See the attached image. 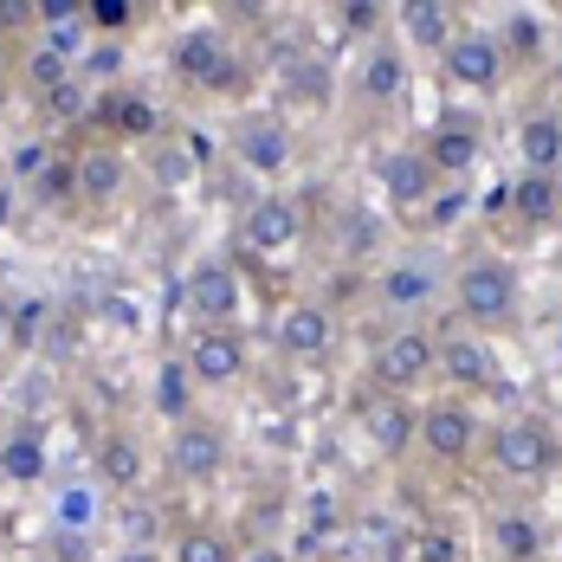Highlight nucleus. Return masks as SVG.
Here are the masks:
<instances>
[{"label": "nucleus", "mask_w": 562, "mask_h": 562, "mask_svg": "<svg viewBox=\"0 0 562 562\" xmlns=\"http://www.w3.org/2000/svg\"><path fill=\"white\" fill-rule=\"evenodd\" d=\"M517 169L562 175V104H530L517 116Z\"/></svg>", "instance_id": "cd10ccee"}, {"label": "nucleus", "mask_w": 562, "mask_h": 562, "mask_svg": "<svg viewBox=\"0 0 562 562\" xmlns=\"http://www.w3.org/2000/svg\"><path fill=\"white\" fill-rule=\"evenodd\" d=\"M440 78H447L452 91H465V98H498V91L510 85V65H505L498 33L465 20V26L452 33V46L440 53Z\"/></svg>", "instance_id": "aec40b11"}, {"label": "nucleus", "mask_w": 562, "mask_h": 562, "mask_svg": "<svg viewBox=\"0 0 562 562\" xmlns=\"http://www.w3.org/2000/svg\"><path fill=\"white\" fill-rule=\"evenodd\" d=\"M91 472H98L104 498H116V505L156 498V447L130 420H98L91 427Z\"/></svg>", "instance_id": "ddd939ff"}, {"label": "nucleus", "mask_w": 562, "mask_h": 562, "mask_svg": "<svg viewBox=\"0 0 562 562\" xmlns=\"http://www.w3.org/2000/svg\"><path fill=\"white\" fill-rule=\"evenodd\" d=\"M407 557L414 562H459L452 524H414V530H407Z\"/></svg>", "instance_id": "2f4dec72"}, {"label": "nucleus", "mask_w": 562, "mask_h": 562, "mask_svg": "<svg viewBox=\"0 0 562 562\" xmlns=\"http://www.w3.org/2000/svg\"><path fill=\"white\" fill-rule=\"evenodd\" d=\"M85 136H98V143H111V149H156L162 136H169V111H162V98L156 91H143V85H104V91H91V111H85Z\"/></svg>", "instance_id": "9d476101"}, {"label": "nucleus", "mask_w": 562, "mask_h": 562, "mask_svg": "<svg viewBox=\"0 0 562 562\" xmlns=\"http://www.w3.org/2000/svg\"><path fill=\"white\" fill-rule=\"evenodd\" d=\"M407 91H414V58H407V46L394 33L369 40L356 53V65L342 71V98H349L356 116H394L407 104Z\"/></svg>", "instance_id": "9b49d317"}, {"label": "nucleus", "mask_w": 562, "mask_h": 562, "mask_svg": "<svg viewBox=\"0 0 562 562\" xmlns=\"http://www.w3.org/2000/svg\"><path fill=\"white\" fill-rule=\"evenodd\" d=\"M7 349H13V304L0 297V356H7Z\"/></svg>", "instance_id": "473e14b6"}, {"label": "nucleus", "mask_w": 562, "mask_h": 562, "mask_svg": "<svg viewBox=\"0 0 562 562\" xmlns=\"http://www.w3.org/2000/svg\"><path fill=\"white\" fill-rule=\"evenodd\" d=\"M362 382L389 394H434V324H382L362 356Z\"/></svg>", "instance_id": "1a4fd4ad"}, {"label": "nucleus", "mask_w": 562, "mask_h": 562, "mask_svg": "<svg viewBox=\"0 0 562 562\" xmlns=\"http://www.w3.org/2000/svg\"><path fill=\"white\" fill-rule=\"evenodd\" d=\"M266 71H272V91H279V111L284 116H324V111H337L342 71L317 53V46H304V40L272 46Z\"/></svg>", "instance_id": "4468645a"}, {"label": "nucleus", "mask_w": 562, "mask_h": 562, "mask_svg": "<svg viewBox=\"0 0 562 562\" xmlns=\"http://www.w3.org/2000/svg\"><path fill=\"white\" fill-rule=\"evenodd\" d=\"M498 214H505V226L524 233V239H550V233H562V175L517 169L505 181V194H498Z\"/></svg>", "instance_id": "b1692460"}, {"label": "nucleus", "mask_w": 562, "mask_h": 562, "mask_svg": "<svg viewBox=\"0 0 562 562\" xmlns=\"http://www.w3.org/2000/svg\"><path fill=\"white\" fill-rule=\"evenodd\" d=\"M226 156L239 162V175L266 181V188H284V175H297V123L284 111H239V123L226 130Z\"/></svg>", "instance_id": "f8f14e48"}, {"label": "nucleus", "mask_w": 562, "mask_h": 562, "mask_svg": "<svg viewBox=\"0 0 562 562\" xmlns=\"http://www.w3.org/2000/svg\"><path fill=\"white\" fill-rule=\"evenodd\" d=\"M479 465L498 479V485H517V492H537L562 472V420L543 414V407H510V414H492L485 427V447H479Z\"/></svg>", "instance_id": "7ed1b4c3"}, {"label": "nucleus", "mask_w": 562, "mask_h": 562, "mask_svg": "<svg viewBox=\"0 0 562 562\" xmlns=\"http://www.w3.org/2000/svg\"><path fill=\"white\" fill-rule=\"evenodd\" d=\"M447 324L479 330V337H505L524 324V272L498 246H472L459 252L447 272Z\"/></svg>", "instance_id": "f03ea898"}, {"label": "nucleus", "mask_w": 562, "mask_h": 562, "mask_svg": "<svg viewBox=\"0 0 562 562\" xmlns=\"http://www.w3.org/2000/svg\"><path fill=\"white\" fill-rule=\"evenodd\" d=\"M26 201L46 214H78V136L46 143V156L26 169Z\"/></svg>", "instance_id": "bb28decb"}, {"label": "nucleus", "mask_w": 562, "mask_h": 562, "mask_svg": "<svg viewBox=\"0 0 562 562\" xmlns=\"http://www.w3.org/2000/svg\"><path fill=\"white\" fill-rule=\"evenodd\" d=\"M479 543H485L492 562H550L557 557V524L530 505V498L510 492V498H492V505H485Z\"/></svg>", "instance_id": "f3484780"}, {"label": "nucleus", "mask_w": 562, "mask_h": 562, "mask_svg": "<svg viewBox=\"0 0 562 562\" xmlns=\"http://www.w3.org/2000/svg\"><path fill=\"white\" fill-rule=\"evenodd\" d=\"M447 272H452L447 259L401 246V252L369 266V311L382 324H440V311H447Z\"/></svg>", "instance_id": "20e7f679"}, {"label": "nucleus", "mask_w": 562, "mask_h": 562, "mask_svg": "<svg viewBox=\"0 0 562 562\" xmlns=\"http://www.w3.org/2000/svg\"><path fill=\"white\" fill-rule=\"evenodd\" d=\"M304 562H311V557H304Z\"/></svg>", "instance_id": "f704fd0d"}, {"label": "nucleus", "mask_w": 562, "mask_h": 562, "mask_svg": "<svg viewBox=\"0 0 562 562\" xmlns=\"http://www.w3.org/2000/svg\"><path fill=\"white\" fill-rule=\"evenodd\" d=\"M311 226H317V201L304 188H266L239 214V259L246 266L252 259H284L311 239Z\"/></svg>", "instance_id": "0eeeda50"}, {"label": "nucleus", "mask_w": 562, "mask_h": 562, "mask_svg": "<svg viewBox=\"0 0 562 562\" xmlns=\"http://www.w3.org/2000/svg\"><path fill=\"white\" fill-rule=\"evenodd\" d=\"M85 20H91L104 40H123V33H136L143 20H156V7H143V0H85Z\"/></svg>", "instance_id": "7c9ffc66"}, {"label": "nucleus", "mask_w": 562, "mask_h": 562, "mask_svg": "<svg viewBox=\"0 0 562 562\" xmlns=\"http://www.w3.org/2000/svg\"><path fill=\"white\" fill-rule=\"evenodd\" d=\"M498 46H505V65H510V71H537V65H543V53H550L543 13H530V7L505 13V26H498Z\"/></svg>", "instance_id": "c756f323"}, {"label": "nucleus", "mask_w": 562, "mask_h": 562, "mask_svg": "<svg viewBox=\"0 0 562 562\" xmlns=\"http://www.w3.org/2000/svg\"><path fill=\"white\" fill-rule=\"evenodd\" d=\"M465 20H472V13H465L459 0H407V7H394V26H389V33L407 46V58H414V53H434V58H440Z\"/></svg>", "instance_id": "a878e982"}, {"label": "nucleus", "mask_w": 562, "mask_h": 562, "mask_svg": "<svg viewBox=\"0 0 562 562\" xmlns=\"http://www.w3.org/2000/svg\"><path fill=\"white\" fill-rule=\"evenodd\" d=\"M492 414L465 394H420V427H414V459L427 472H472L479 447H485Z\"/></svg>", "instance_id": "39448f33"}, {"label": "nucleus", "mask_w": 562, "mask_h": 562, "mask_svg": "<svg viewBox=\"0 0 562 562\" xmlns=\"http://www.w3.org/2000/svg\"><path fill=\"white\" fill-rule=\"evenodd\" d=\"M434 389L440 394H465V401H492L505 394V356L498 337L459 330V324H434Z\"/></svg>", "instance_id": "6e6552de"}, {"label": "nucleus", "mask_w": 562, "mask_h": 562, "mask_svg": "<svg viewBox=\"0 0 562 562\" xmlns=\"http://www.w3.org/2000/svg\"><path fill=\"white\" fill-rule=\"evenodd\" d=\"M130 188H136L130 156L111 149V143H98V136H78V214L104 221V214H116L130 201Z\"/></svg>", "instance_id": "4be33fe9"}, {"label": "nucleus", "mask_w": 562, "mask_h": 562, "mask_svg": "<svg viewBox=\"0 0 562 562\" xmlns=\"http://www.w3.org/2000/svg\"><path fill=\"white\" fill-rule=\"evenodd\" d=\"M420 156H427V169L440 175V188H459L465 175H479V156H485V123L472 111H447L427 123V136H420Z\"/></svg>", "instance_id": "5701e85b"}, {"label": "nucleus", "mask_w": 562, "mask_h": 562, "mask_svg": "<svg viewBox=\"0 0 562 562\" xmlns=\"http://www.w3.org/2000/svg\"><path fill=\"white\" fill-rule=\"evenodd\" d=\"M162 472L175 479V492H214L233 472V427L207 401L194 414L169 420V434H162Z\"/></svg>", "instance_id": "423d86ee"}, {"label": "nucleus", "mask_w": 562, "mask_h": 562, "mask_svg": "<svg viewBox=\"0 0 562 562\" xmlns=\"http://www.w3.org/2000/svg\"><path fill=\"white\" fill-rule=\"evenodd\" d=\"M78 85V65L65 58V46H58L53 33H33L20 53H13V98H26L33 111H46L53 98H65Z\"/></svg>", "instance_id": "393cba45"}, {"label": "nucleus", "mask_w": 562, "mask_h": 562, "mask_svg": "<svg viewBox=\"0 0 562 562\" xmlns=\"http://www.w3.org/2000/svg\"><path fill=\"white\" fill-rule=\"evenodd\" d=\"M169 562H239L233 524H221V517H175L169 524Z\"/></svg>", "instance_id": "c85d7f7f"}, {"label": "nucleus", "mask_w": 562, "mask_h": 562, "mask_svg": "<svg viewBox=\"0 0 562 562\" xmlns=\"http://www.w3.org/2000/svg\"><path fill=\"white\" fill-rule=\"evenodd\" d=\"M169 85L188 91V98H207V104H246L252 85H259V53L226 26V20H207V26H181L169 40Z\"/></svg>", "instance_id": "f257e3e1"}, {"label": "nucleus", "mask_w": 562, "mask_h": 562, "mask_svg": "<svg viewBox=\"0 0 562 562\" xmlns=\"http://www.w3.org/2000/svg\"><path fill=\"white\" fill-rule=\"evenodd\" d=\"M342 330L349 324L330 304H317L311 291H297V297H284L279 317H272V349H279L284 362H297V369H324V362H337Z\"/></svg>", "instance_id": "6ab92c4d"}, {"label": "nucleus", "mask_w": 562, "mask_h": 562, "mask_svg": "<svg viewBox=\"0 0 562 562\" xmlns=\"http://www.w3.org/2000/svg\"><path fill=\"white\" fill-rule=\"evenodd\" d=\"M349 420H356L362 447L375 452L382 465H407V459H414V427H420V401H407V394H389V389H369V382H356V389H349Z\"/></svg>", "instance_id": "2eb2a0df"}, {"label": "nucleus", "mask_w": 562, "mask_h": 562, "mask_svg": "<svg viewBox=\"0 0 562 562\" xmlns=\"http://www.w3.org/2000/svg\"><path fill=\"white\" fill-rule=\"evenodd\" d=\"M369 169L382 181V194L394 201V214H427L434 201H440V175L427 169V156H420V143L414 136H394V143H375V156H369Z\"/></svg>", "instance_id": "412c9836"}, {"label": "nucleus", "mask_w": 562, "mask_h": 562, "mask_svg": "<svg viewBox=\"0 0 562 562\" xmlns=\"http://www.w3.org/2000/svg\"><path fill=\"white\" fill-rule=\"evenodd\" d=\"M337 562H375V557H362V550H349V557H337Z\"/></svg>", "instance_id": "72a5a7b5"}, {"label": "nucleus", "mask_w": 562, "mask_h": 562, "mask_svg": "<svg viewBox=\"0 0 562 562\" xmlns=\"http://www.w3.org/2000/svg\"><path fill=\"white\" fill-rule=\"evenodd\" d=\"M175 362L188 369V382H194L201 401H207V394H233V389L252 382V337H246V330H194V324H188Z\"/></svg>", "instance_id": "dca6fc26"}, {"label": "nucleus", "mask_w": 562, "mask_h": 562, "mask_svg": "<svg viewBox=\"0 0 562 562\" xmlns=\"http://www.w3.org/2000/svg\"><path fill=\"white\" fill-rule=\"evenodd\" d=\"M181 297H188V324L194 330H246V272H239V259L201 252L188 266Z\"/></svg>", "instance_id": "a211bd4d"}]
</instances>
